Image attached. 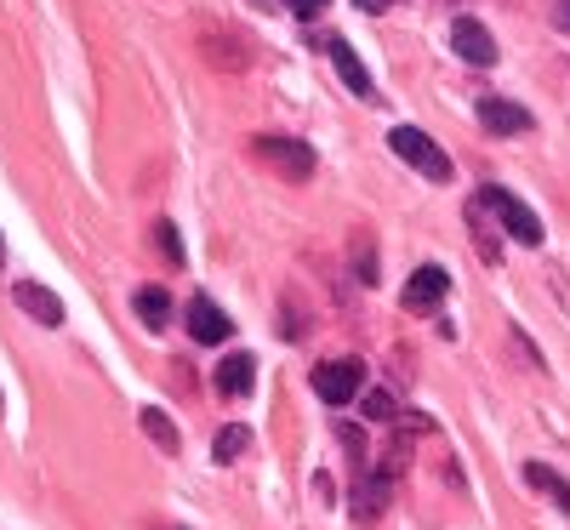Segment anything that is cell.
<instances>
[{"mask_svg":"<svg viewBox=\"0 0 570 530\" xmlns=\"http://www.w3.org/2000/svg\"><path fill=\"white\" fill-rule=\"evenodd\" d=\"M389 149L400 155V160H411L422 177H434V183H451V155L440 149L428 131H416V126H394L389 131Z\"/></svg>","mask_w":570,"mask_h":530,"instance_id":"cell-1","label":"cell"},{"mask_svg":"<svg viewBox=\"0 0 570 530\" xmlns=\"http://www.w3.org/2000/svg\"><path fill=\"white\" fill-rule=\"evenodd\" d=\"M155 239H160V252H166L171 263H183V239H177V228H171V223H155Z\"/></svg>","mask_w":570,"mask_h":530,"instance_id":"cell-20","label":"cell"},{"mask_svg":"<svg viewBox=\"0 0 570 530\" xmlns=\"http://www.w3.org/2000/svg\"><path fill=\"white\" fill-rule=\"evenodd\" d=\"M354 7H360V12H389L394 0H354Z\"/></svg>","mask_w":570,"mask_h":530,"instance_id":"cell-22","label":"cell"},{"mask_svg":"<svg viewBox=\"0 0 570 530\" xmlns=\"http://www.w3.org/2000/svg\"><path fill=\"white\" fill-rule=\"evenodd\" d=\"M365 416H371V422H400V400H394L389 389H371V394H365Z\"/></svg>","mask_w":570,"mask_h":530,"instance_id":"cell-18","label":"cell"},{"mask_svg":"<svg viewBox=\"0 0 570 530\" xmlns=\"http://www.w3.org/2000/svg\"><path fill=\"white\" fill-rule=\"evenodd\" d=\"M285 7H292L297 18H320V12L331 7V0H285Z\"/></svg>","mask_w":570,"mask_h":530,"instance_id":"cell-21","label":"cell"},{"mask_svg":"<svg viewBox=\"0 0 570 530\" xmlns=\"http://www.w3.org/2000/svg\"><path fill=\"white\" fill-rule=\"evenodd\" d=\"M188 336H195V343H228V336H234V320H228L217 303L195 297V303H188Z\"/></svg>","mask_w":570,"mask_h":530,"instance_id":"cell-8","label":"cell"},{"mask_svg":"<svg viewBox=\"0 0 570 530\" xmlns=\"http://www.w3.org/2000/svg\"><path fill=\"white\" fill-rule=\"evenodd\" d=\"M480 126H491L497 137H519V131H531V115L519 104H508V98H497V91H485L480 98Z\"/></svg>","mask_w":570,"mask_h":530,"instance_id":"cell-9","label":"cell"},{"mask_svg":"<svg viewBox=\"0 0 570 530\" xmlns=\"http://www.w3.org/2000/svg\"><path fill=\"white\" fill-rule=\"evenodd\" d=\"M348 502H354V519H365V524H371L376 513L389 508V473H371V479H360Z\"/></svg>","mask_w":570,"mask_h":530,"instance_id":"cell-13","label":"cell"},{"mask_svg":"<svg viewBox=\"0 0 570 530\" xmlns=\"http://www.w3.org/2000/svg\"><path fill=\"white\" fill-rule=\"evenodd\" d=\"M480 206L497 212L502 228H508L513 239H525V246H542V223H537V212H531V206H519L508 188H480Z\"/></svg>","mask_w":570,"mask_h":530,"instance_id":"cell-4","label":"cell"},{"mask_svg":"<svg viewBox=\"0 0 570 530\" xmlns=\"http://www.w3.org/2000/svg\"><path fill=\"white\" fill-rule=\"evenodd\" d=\"M354 268H360V279H365V285L376 279V257H371V234H360V239H354Z\"/></svg>","mask_w":570,"mask_h":530,"instance_id":"cell-19","label":"cell"},{"mask_svg":"<svg viewBox=\"0 0 570 530\" xmlns=\"http://www.w3.org/2000/svg\"><path fill=\"white\" fill-rule=\"evenodd\" d=\"M451 46H456V58H462V63H480V69L497 63V40H491V29H485V23H473V18H456V23H451Z\"/></svg>","mask_w":570,"mask_h":530,"instance_id":"cell-5","label":"cell"},{"mask_svg":"<svg viewBox=\"0 0 570 530\" xmlns=\"http://www.w3.org/2000/svg\"><path fill=\"white\" fill-rule=\"evenodd\" d=\"M12 303H18L35 325H46V331L63 325V303H58V292H46L40 279H18V285H12Z\"/></svg>","mask_w":570,"mask_h":530,"instance_id":"cell-6","label":"cell"},{"mask_svg":"<svg viewBox=\"0 0 570 530\" xmlns=\"http://www.w3.org/2000/svg\"><path fill=\"white\" fill-rule=\"evenodd\" d=\"M0 257H7V246H0Z\"/></svg>","mask_w":570,"mask_h":530,"instance_id":"cell-24","label":"cell"},{"mask_svg":"<svg viewBox=\"0 0 570 530\" xmlns=\"http://www.w3.org/2000/svg\"><path fill=\"white\" fill-rule=\"evenodd\" d=\"M252 155L268 160L279 177H292V183H303L314 171V149H308V143H297V137H252Z\"/></svg>","mask_w":570,"mask_h":530,"instance_id":"cell-2","label":"cell"},{"mask_svg":"<svg viewBox=\"0 0 570 530\" xmlns=\"http://www.w3.org/2000/svg\"><path fill=\"white\" fill-rule=\"evenodd\" d=\"M246 451H252V428L234 422V428H223V433H217V462H240Z\"/></svg>","mask_w":570,"mask_h":530,"instance_id":"cell-17","label":"cell"},{"mask_svg":"<svg viewBox=\"0 0 570 530\" xmlns=\"http://www.w3.org/2000/svg\"><path fill=\"white\" fill-rule=\"evenodd\" d=\"M142 433H149V440H155L166 457H177V451H183V433H177V428H171V416H166V411H155V405L142 411Z\"/></svg>","mask_w":570,"mask_h":530,"instance_id":"cell-16","label":"cell"},{"mask_svg":"<svg viewBox=\"0 0 570 530\" xmlns=\"http://www.w3.org/2000/svg\"><path fill=\"white\" fill-rule=\"evenodd\" d=\"M200 52H206L212 69H252V46H246L240 35H228V29H212V35L200 40Z\"/></svg>","mask_w":570,"mask_h":530,"instance_id":"cell-10","label":"cell"},{"mask_svg":"<svg viewBox=\"0 0 570 530\" xmlns=\"http://www.w3.org/2000/svg\"><path fill=\"white\" fill-rule=\"evenodd\" d=\"M445 292H451L445 268H434V263H428V268H416V274L405 279V308H434Z\"/></svg>","mask_w":570,"mask_h":530,"instance_id":"cell-11","label":"cell"},{"mask_svg":"<svg viewBox=\"0 0 570 530\" xmlns=\"http://www.w3.org/2000/svg\"><path fill=\"white\" fill-rule=\"evenodd\" d=\"M252 382H257V365H252V354H228V360L217 365V394H228V400L252 394Z\"/></svg>","mask_w":570,"mask_h":530,"instance_id":"cell-12","label":"cell"},{"mask_svg":"<svg viewBox=\"0 0 570 530\" xmlns=\"http://www.w3.org/2000/svg\"><path fill=\"white\" fill-rule=\"evenodd\" d=\"M553 23H559V29H570V0H559V7H553Z\"/></svg>","mask_w":570,"mask_h":530,"instance_id":"cell-23","label":"cell"},{"mask_svg":"<svg viewBox=\"0 0 570 530\" xmlns=\"http://www.w3.org/2000/svg\"><path fill=\"white\" fill-rule=\"evenodd\" d=\"M325 52H331V63H337L343 86L354 91V98H365V104H371V98H376V86H371V69L360 63V52H354V46L337 35V40H325Z\"/></svg>","mask_w":570,"mask_h":530,"instance_id":"cell-7","label":"cell"},{"mask_svg":"<svg viewBox=\"0 0 570 530\" xmlns=\"http://www.w3.org/2000/svg\"><path fill=\"white\" fill-rule=\"evenodd\" d=\"M525 485H537L542 497H553V508H564V513H570V479H559L553 468L531 462V468H525Z\"/></svg>","mask_w":570,"mask_h":530,"instance_id":"cell-15","label":"cell"},{"mask_svg":"<svg viewBox=\"0 0 570 530\" xmlns=\"http://www.w3.org/2000/svg\"><path fill=\"white\" fill-rule=\"evenodd\" d=\"M360 382H365V360H325V365H314V394L325 405H348L360 394Z\"/></svg>","mask_w":570,"mask_h":530,"instance_id":"cell-3","label":"cell"},{"mask_svg":"<svg viewBox=\"0 0 570 530\" xmlns=\"http://www.w3.org/2000/svg\"><path fill=\"white\" fill-rule=\"evenodd\" d=\"M131 308H137V320L149 325V331H160V325L171 320V297L160 292V285H142V292L131 297Z\"/></svg>","mask_w":570,"mask_h":530,"instance_id":"cell-14","label":"cell"}]
</instances>
